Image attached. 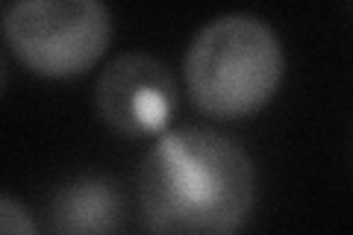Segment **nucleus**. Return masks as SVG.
Listing matches in <instances>:
<instances>
[{
	"mask_svg": "<svg viewBox=\"0 0 353 235\" xmlns=\"http://www.w3.org/2000/svg\"><path fill=\"white\" fill-rule=\"evenodd\" d=\"M285 74L283 41L259 15L227 12L194 32L183 76L192 103L212 118H248L277 94Z\"/></svg>",
	"mask_w": 353,
	"mask_h": 235,
	"instance_id": "nucleus-2",
	"label": "nucleus"
},
{
	"mask_svg": "<svg viewBox=\"0 0 353 235\" xmlns=\"http://www.w3.org/2000/svg\"><path fill=\"white\" fill-rule=\"evenodd\" d=\"M3 36L24 68L68 80L106 53L112 15L101 0H18L3 9Z\"/></svg>",
	"mask_w": 353,
	"mask_h": 235,
	"instance_id": "nucleus-3",
	"label": "nucleus"
},
{
	"mask_svg": "<svg viewBox=\"0 0 353 235\" xmlns=\"http://www.w3.org/2000/svg\"><path fill=\"white\" fill-rule=\"evenodd\" d=\"M176 100L180 92L168 65L141 50L118 53L94 85L97 118L124 139L165 136Z\"/></svg>",
	"mask_w": 353,
	"mask_h": 235,
	"instance_id": "nucleus-4",
	"label": "nucleus"
},
{
	"mask_svg": "<svg viewBox=\"0 0 353 235\" xmlns=\"http://www.w3.org/2000/svg\"><path fill=\"white\" fill-rule=\"evenodd\" d=\"M136 197L148 235H239L256 206V165L224 132L168 130L141 156Z\"/></svg>",
	"mask_w": 353,
	"mask_h": 235,
	"instance_id": "nucleus-1",
	"label": "nucleus"
},
{
	"mask_svg": "<svg viewBox=\"0 0 353 235\" xmlns=\"http://www.w3.org/2000/svg\"><path fill=\"white\" fill-rule=\"evenodd\" d=\"M0 235H41L32 212L12 194L0 197Z\"/></svg>",
	"mask_w": 353,
	"mask_h": 235,
	"instance_id": "nucleus-6",
	"label": "nucleus"
},
{
	"mask_svg": "<svg viewBox=\"0 0 353 235\" xmlns=\"http://www.w3.org/2000/svg\"><path fill=\"white\" fill-rule=\"evenodd\" d=\"M127 203L121 185L101 174L74 176L50 197V235H121Z\"/></svg>",
	"mask_w": 353,
	"mask_h": 235,
	"instance_id": "nucleus-5",
	"label": "nucleus"
}]
</instances>
